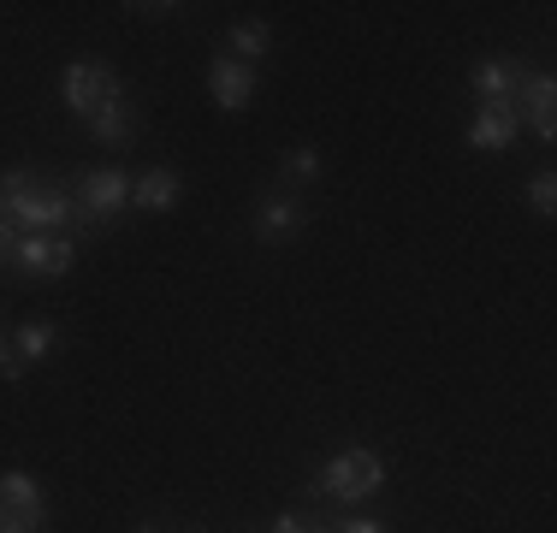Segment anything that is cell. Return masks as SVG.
I'll use <instances>...</instances> for the list:
<instances>
[{
    "mask_svg": "<svg viewBox=\"0 0 557 533\" xmlns=\"http://www.w3.org/2000/svg\"><path fill=\"white\" fill-rule=\"evenodd\" d=\"M0 220H18L30 232H54V225L72 220V202H65V190L30 178V172H7L0 178Z\"/></svg>",
    "mask_w": 557,
    "mask_h": 533,
    "instance_id": "6da1fadb",
    "label": "cell"
},
{
    "mask_svg": "<svg viewBox=\"0 0 557 533\" xmlns=\"http://www.w3.org/2000/svg\"><path fill=\"white\" fill-rule=\"evenodd\" d=\"M60 89H65V107L84 113V119H101L108 107H119V77L96 60H72L60 77Z\"/></svg>",
    "mask_w": 557,
    "mask_h": 533,
    "instance_id": "7a4b0ae2",
    "label": "cell"
},
{
    "mask_svg": "<svg viewBox=\"0 0 557 533\" xmlns=\"http://www.w3.org/2000/svg\"><path fill=\"white\" fill-rule=\"evenodd\" d=\"M380 480H386V462H380L374 450H338L321 469V486L333 492L338 504H356V498H368V492H380Z\"/></svg>",
    "mask_w": 557,
    "mask_h": 533,
    "instance_id": "3957f363",
    "label": "cell"
},
{
    "mask_svg": "<svg viewBox=\"0 0 557 533\" xmlns=\"http://www.w3.org/2000/svg\"><path fill=\"white\" fill-rule=\"evenodd\" d=\"M72 261H77V244L60 232H24L18 256H12V266H24V273H36V278H60Z\"/></svg>",
    "mask_w": 557,
    "mask_h": 533,
    "instance_id": "277c9868",
    "label": "cell"
},
{
    "mask_svg": "<svg viewBox=\"0 0 557 533\" xmlns=\"http://www.w3.org/2000/svg\"><path fill=\"white\" fill-rule=\"evenodd\" d=\"M0 516H7V522H18V528H30V533L48 522V498H42V486H36L24 469L0 474Z\"/></svg>",
    "mask_w": 557,
    "mask_h": 533,
    "instance_id": "5b68a950",
    "label": "cell"
},
{
    "mask_svg": "<svg viewBox=\"0 0 557 533\" xmlns=\"http://www.w3.org/2000/svg\"><path fill=\"white\" fill-rule=\"evenodd\" d=\"M77 196H84L89 220H113V213L131 202V178H125V172H113V166H101V172H89V178H84V190H77Z\"/></svg>",
    "mask_w": 557,
    "mask_h": 533,
    "instance_id": "8992f818",
    "label": "cell"
},
{
    "mask_svg": "<svg viewBox=\"0 0 557 533\" xmlns=\"http://www.w3.org/2000/svg\"><path fill=\"white\" fill-rule=\"evenodd\" d=\"M208 89H214V101L225 113H244L249 96H256V72H249L244 60H214V72H208Z\"/></svg>",
    "mask_w": 557,
    "mask_h": 533,
    "instance_id": "52a82bcc",
    "label": "cell"
},
{
    "mask_svg": "<svg viewBox=\"0 0 557 533\" xmlns=\"http://www.w3.org/2000/svg\"><path fill=\"white\" fill-rule=\"evenodd\" d=\"M516 125H522V113H516L510 101H493V107H481V113H474L469 142H474V149H510Z\"/></svg>",
    "mask_w": 557,
    "mask_h": 533,
    "instance_id": "ba28073f",
    "label": "cell"
},
{
    "mask_svg": "<svg viewBox=\"0 0 557 533\" xmlns=\"http://www.w3.org/2000/svg\"><path fill=\"white\" fill-rule=\"evenodd\" d=\"M516 89H522V65H516V60H481V65H474V96H481L486 107H493V101L516 107Z\"/></svg>",
    "mask_w": 557,
    "mask_h": 533,
    "instance_id": "9c48e42d",
    "label": "cell"
},
{
    "mask_svg": "<svg viewBox=\"0 0 557 533\" xmlns=\"http://www.w3.org/2000/svg\"><path fill=\"white\" fill-rule=\"evenodd\" d=\"M516 96H522L528 101V119H534V131H540V137H557V119H552V101H557V84H552V77L546 72H540V77H522V89H516Z\"/></svg>",
    "mask_w": 557,
    "mask_h": 533,
    "instance_id": "30bf717a",
    "label": "cell"
},
{
    "mask_svg": "<svg viewBox=\"0 0 557 533\" xmlns=\"http://www.w3.org/2000/svg\"><path fill=\"white\" fill-rule=\"evenodd\" d=\"M131 202H137V208H149V213H166L172 202H178V172H166V166L143 172V178L131 184Z\"/></svg>",
    "mask_w": 557,
    "mask_h": 533,
    "instance_id": "8fae6325",
    "label": "cell"
},
{
    "mask_svg": "<svg viewBox=\"0 0 557 533\" xmlns=\"http://www.w3.org/2000/svg\"><path fill=\"white\" fill-rule=\"evenodd\" d=\"M256 225H261V237H290L302 225V208L290 202V196H268L261 213H256Z\"/></svg>",
    "mask_w": 557,
    "mask_h": 533,
    "instance_id": "7c38bea8",
    "label": "cell"
},
{
    "mask_svg": "<svg viewBox=\"0 0 557 533\" xmlns=\"http://www.w3.org/2000/svg\"><path fill=\"white\" fill-rule=\"evenodd\" d=\"M89 131H96V142H108V149H125V142L137 137V119H131V107L119 101V107H108L101 119H89Z\"/></svg>",
    "mask_w": 557,
    "mask_h": 533,
    "instance_id": "4fadbf2b",
    "label": "cell"
},
{
    "mask_svg": "<svg viewBox=\"0 0 557 533\" xmlns=\"http://www.w3.org/2000/svg\"><path fill=\"white\" fill-rule=\"evenodd\" d=\"M268 42H273V36H268V24H256V18H249V24H232V60H261V53H268Z\"/></svg>",
    "mask_w": 557,
    "mask_h": 533,
    "instance_id": "5bb4252c",
    "label": "cell"
},
{
    "mask_svg": "<svg viewBox=\"0 0 557 533\" xmlns=\"http://www.w3.org/2000/svg\"><path fill=\"white\" fill-rule=\"evenodd\" d=\"M54 350V326H48V320H30V326H18V362H42V356Z\"/></svg>",
    "mask_w": 557,
    "mask_h": 533,
    "instance_id": "9a60e30c",
    "label": "cell"
},
{
    "mask_svg": "<svg viewBox=\"0 0 557 533\" xmlns=\"http://www.w3.org/2000/svg\"><path fill=\"white\" fill-rule=\"evenodd\" d=\"M528 202H534V213H552L557 208V178H552V172H540V178L528 184Z\"/></svg>",
    "mask_w": 557,
    "mask_h": 533,
    "instance_id": "2e32d148",
    "label": "cell"
},
{
    "mask_svg": "<svg viewBox=\"0 0 557 533\" xmlns=\"http://www.w3.org/2000/svg\"><path fill=\"white\" fill-rule=\"evenodd\" d=\"M285 172H290V178H314V172H321V160H314V149H290Z\"/></svg>",
    "mask_w": 557,
    "mask_h": 533,
    "instance_id": "e0dca14e",
    "label": "cell"
},
{
    "mask_svg": "<svg viewBox=\"0 0 557 533\" xmlns=\"http://www.w3.org/2000/svg\"><path fill=\"white\" fill-rule=\"evenodd\" d=\"M273 533H333V528H321V522H309V516H278Z\"/></svg>",
    "mask_w": 557,
    "mask_h": 533,
    "instance_id": "ac0fdd59",
    "label": "cell"
},
{
    "mask_svg": "<svg viewBox=\"0 0 557 533\" xmlns=\"http://www.w3.org/2000/svg\"><path fill=\"white\" fill-rule=\"evenodd\" d=\"M12 256H18V237H12V225L0 220V261H12Z\"/></svg>",
    "mask_w": 557,
    "mask_h": 533,
    "instance_id": "d6986e66",
    "label": "cell"
},
{
    "mask_svg": "<svg viewBox=\"0 0 557 533\" xmlns=\"http://www.w3.org/2000/svg\"><path fill=\"white\" fill-rule=\"evenodd\" d=\"M338 533H386V528H380V522H368V516H356V522H344Z\"/></svg>",
    "mask_w": 557,
    "mask_h": 533,
    "instance_id": "ffe728a7",
    "label": "cell"
},
{
    "mask_svg": "<svg viewBox=\"0 0 557 533\" xmlns=\"http://www.w3.org/2000/svg\"><path fill=\"white\" fill-rule=\"evenodd\" d=\"M0 533H30V528H18V522H7V516H0Z\"/></svg>",
    "mask_w": 557,
    "mask_h": 533,
    "instance_id": "44dd1931",
    "label": "cell"
},
{
    "mask_svg": "<svg viewBox=\"0 0 557 533\" xmlns=\"http://www.w3.org/2000/svg\"><path fill=\"white\" fill-rule=\"evenodd\" d=\"M12 362V350H7V338H0V368H7Z\"/></svg>",
    "mask_w": 557,
    "mask_h": 533,
    "instance_id": "7402d4cb",
    "label": "cell"
},
{
    "mask_svg": "<svg viewBox=\"0 0 557 533\" xmlns=\"http://www.w3.org/2000/svg\"><path fill=\"white\" fill-rule=\"evenodd\" d=\"M143 533H161V528H143Z\"/></svg>",
    "mask_w": 557,
    "mask_h": 533,
    "instance_id": "603a6c76",
    "label": "cell"
}]
</instances>
